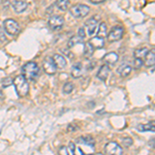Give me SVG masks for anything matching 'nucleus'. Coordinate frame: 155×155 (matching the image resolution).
<instances>
[{
  "label": "nucleus",
  "mask_w": 155,
  "mask_h": 155,
  "mask_svg": "<svg viewBox=\"0 0 155 155\" xmlns=\"http://www.w3.org/2000/svg\"><path fill=\"white\" fill-rule=\"evenodd\" d=\"M22 76H23L25 79L28 81H33V80L36 79V77L38 76L39 74V67L37 65V63L31 61L28 62V63L24 64L23 67H22Z\"/></svg>",
  "instance_id": "f257e3e1"
},
{
  "label": "nucleus",
  "mask_w": 155,
  "mask_h": 155,
  "mask_svg": "<svg viewBox=\"0 0 155 155\" xmlns=\"http://www.w3.org/2000/svg\"><path fill=\"white\" fill-rule=\"evenodd\" d=\"M14 84L15 88H16V91L18 93L19 96H26L28 95L29 93V84L28 81H27L25 78L20 74V76H17L14 79Z\"/></svg>",
  "instance_id": "f03ea898"
},
{
  "label": "nucleus",
  "mask_w": 155,
  "mask_h": 155,
  "mask_svg": "<svg viewBox=\"0 0 155 155\" xmlns=\"http://www.w3.org/2000/svg\"><path fill=\"white\" fill-rule=\"evenodd\" d=\"M90 12V6L86 4H76L71 8V14L74 18H84Z\"/></svg>",
  "instance_id": "7ed1b4c3"
},
{
  "label": "nucleus",
  "mask_w": 155,
  "mask_h": 155,
  "mask_svg": "<svg viewBox=\"0 0 155 155\" xmlns=\"http://www.w3.org/2000/svg\"><path fill=\"white\" fill-rule=\"evenodd\" d=\"M3 28L9 35H17L20 32L19 24L14 19H6L3 22Z\"/></svg>",
  "instance_id": "20e7f679"
},
{
  "label": "nucleus",
  "mask_w": 155,
  "mask_h": 155,
  "mask_svg": "<svg viewBox=\"0 0 155 155\" xmlns=\"http://www.w3.org/2000/svg\"><path fill=\"white\" fill-rule=\"evenodd\" d=\"M123 34H124V30L121 26H115L111 29V31L107 34V41L110 42L120 41V39L123 37Z\"/></svg>",
  "instance_id": "39448f33"
},
{
  "label": "nucleus",
  "mask_w": 155,
  "mask_h": 155,
  "mask_svg": "<svg viewBox=\"0 0 155 155\" xmlns=\"http://www.w3.org/2000/svg\"><path fill=\"white\" fill-rule=\"evenodd\" d=\"M104 152L107 155H123V150L121 146L116 142H110L104 146Z\"/></svg>",
  "instance_id": "423d86ee"
},
{
  "label": "nucleus",
  "mask_w": 155,
  "mask_h": 155,
  "mask_svg": "<svg viewBox=\"0 0 155 155\" xmlns=\"http://www.w3.org/2000/svg\"><path fill=\"white\" fill-rule=\"evenodd\" d=\"M42 67H44V71L48 74H54L57 71V66L53 60V57H46L42 62Z\"/></svg>",
  "instance_id": "0eeeda50"
},
{
  "label": "nucleus",
  "mask_w": 155,
  "mask_h": 155,
  "mask_svg": "<svg viewBox=\"0 0 155 155\" xmlns=\"http://www.w3.org/2000/svg\"><path fill=\"white\" fill-rule=\"evenodd\" d=\"M63 24H64L63 17L58 16V15L52 16L49 20V26L52 30H60L63 27Z\"/></svg>",
  "instance_id": "6e6552de"
},
{
  "label": "nucleus",
  "mask_w": 155,
  "mask_h": 155,
  "mask_svg": "<svg viewBox=\"0 0 155 155\" xmlns=\"http://www.w3.org/2000/svg\"><path fill=\"white\" fill-rule=\"evenodd\" d=\"M118 59H119L118 54L115 53V52L107 53L102 57V61H104L107 65H114V64H116V62L118 61Z\"/></svg>",
  "instance_id": "1a4fd4ad"
},
{
  "label": "nucleus",
  "mask_w": 155,
  "mask_h": 155,
  "mask_svg": "<svg viewBox=\"0 0 155 155\" xmlns=\"http://www.w3.org/2000/svg\"><path fill=\"white\" fill-rule=\"evenodd\" d=\"M85 26L87 27V31H88V35L89 36H93L94 33L96 32L97 29V20L95 18H90L89 20H87Z\"/></svg>",
  "instance_id": "9d476101"
},
{
  "label": "nucleus",
  "mask_w": 155,
  "mask_h": 155,
  "mask_svg": "<svg viewBox=\"0 0 155 155\" xmlns=\"http://www.w3.org/2000/svg\"><path fill=\"white\" fill-rule=\"evenodd\" d=\"M27 6H28L27 0H14L12 2V7L17 14H21V12H25Z\"/></svg>",
  "instance_id": "9b49d317"
},
{
  "label": "nucleus",
  "mask_w": 155,
  "mask_h": 155,
  "mask_svg": "<svg viewBox=\"0 0 155 155\" xmlns=\"http://www.w3.org/2000/svg\"><path fill=\"white\" fill-rule=\"evenodd\" d=\"M110 74H111V69H110V66L104 64V65H101V68H99L98 72H97V78L101 81L106 82L109 78Z\"/></svg>",
  "instance_id": "f8f14e48"
},
{
  "label": "nucleus",
  "mask_w": 155,
  "mask_h": 155,
  "mask_svg": "<svg viewBox=\"0 0 155 155\" xmlns=\"http://www.w3.org/2000/svg\"><path fill=\"white\" fill-rule=\"evenodd\" d=\"M131 71H132V67H131L130 64L123 63V64H121V65L118 67V69H117L116 72L119 74V76L125 78V77H127V76H129V74H130Z\"/></svg>",
  "instance_id": "ddd939ff"
},
{
  "label": "nucleus",
  "mask_w": 155,
  "mask_h": 155,
  "mask_svg": "<svg viewBox=\"0 0 155 155\" xmlns=\"http://www.w3.org/2000/svg\"><path fill=\"white\" fill-rule=\"evenodd\" d=\"M83 74V64L81 62H76L71 67V76L74 79H79Z\"/></svg>",
  "instance_id": "4468645a"
},
{
  "label": "nucleus",
  "mask_w": 155,
  "mask_h": 155,
  "mask_svg": "<svg viewBox=\"0 0 155 155\" xmlns=\"http://www.w3.org/2000/svg\"><path fill=\"white\" fill-rule=\"evenodd\" d=\"M77 143L84 144L90 147H94L95 141H94V139L91 136H83V137H80L79 139H77Z\"/></svg>",
  "instance_id": "2eb2a0df"
},
{
  "label": "nucleus",
  "mask_w": 155,
  "mask_h": 155,
  "mask_svg": "<svg viewBox=\"0 0 155 155\" xmlns=\"http://www.w3.org/2000/svg\"><path fill=\"white\" fill-rule=\"evenodd\" d=\"M145 58V61H144V64L146 66H153L154 63H155V53H154V50L152 51H148V53L146 54V56L144 57Z\"/></svg>",
  "instance_id": "dca6fc26"
},
{
  "label": "nucleus",
  "mask_w": 155,
  "mask_h": 155,
  "mask_svg": "<svg viewBox=\"0 0 155 155\" xmlns=\"http://www.w3.org/2000/svg\"><path fill=\"white\" fill-rule=\"evenodd\" d=\"M53 60L55 61V64H56L57 67L63 68V67L66 65V59L64 58V56H62L61 54H55L53 56Z\"/></svg>",
  "instance_id": "f3484780"
},
{
  "label": "nucleus",
  "mask_w": 155,
  "mask_h": 155,
  "mask_svg": "<svg viewBox=\"0 0 155 155\" xmlns=\"http://www.w3.org/2000/svg\"><path fill=\"white\" fill-rule=\"evenodd\" d=\"M93 53H94V48L93 46L91 45V42L88 41L85 44V47H84V56L86 59H90L92 56H93Z\"/></svg>",
  "instance_id": "a211bd4d"
},
{
  "label": "nucleus",
  "mask_w": 155,
  "mask_h": 155,
  "mask_svg": "<svg viewBox=\"0 0 155 155\" xmlns=\"http://www.w3.org/2000/svg\"><path fill=\"white\" fill-rule=\"evenodd\" d=\"M91 45L93 46L94 49H101L104 47V38H101V37L95 36L93 38H91Z\"/></svg>",
  "instance_id": "6ab92c4d"
},
{
  "label": "nucleus",
  "mask_w": 155,
  "mask_h": 155,
  "mask_svg": "<svg viewBox=\"0 0 155 155\" xmlns=\"http://www.w3.org/2000/svg\"><path fill=\"white\" fill-rule=\"evenodd\" d=\"M137 129L139 131H154V122L148 124H140L137 125Z\"/></svg>",
  "instance_id": "aec40b11"
},
{
  "label": "nucleus",
  "mask_w": 155,
  "mask_h": 155,
  "mask_svg": "<svg viewBox=\"0 0 155 155\" xmlns=\"http://www.w3.org/2000/svg\"><path fill=\"white\" fill-rule=\"evenodd\" d=\"M148 51H149V49L148 48H140V49H137L136 51H134V58H141V59H143L145 56H146V54L148 53Z\"/></svg>",
  "instance_id": "412c9836"
},
{
  "label": "nucleus",
  "mask_w": 155,
  "mask_h": 155,
  "mask_svg": "<svg viewBox=\"0 0 155 155\" xmlns=\"http://www.w3.org/2000/svg\"><path fill=\"white\" fill-rule=\"evenodd\" d=\"M83 41H84V39H82L80 36L74 35L69 38L68 42H67V47H68V48H72L74 46H76L78 44H81V42H83Z\"/></svg>",
  "instance_id": "4be33fe9"
},
{
  "label": "nucleus",
  "mask_w": 155,
  "mask_h": 155,
  "mask_svg": "<svg viewBox=\"0 0 155 155\" xmlns=\"http://www.w3.org/2000/svg\"><path fill=\"white\" fill-rule=\"evenodd\" d=\"M107 24L104 22H101L98 26V31H97V36L101 37V38H104L107 36Z\"/></svg>",
  "instance_id": "5701e85b"
},
{
  "label": "nucleus",
  "mask_w": 155,
  "mask_h": 155,
  "mask_svg": "<svg viewBox=\"0 0 155 155\" xmlns=\"http://www.w3.org/2000/svg\"><path fill=\"white\" fill-rule=\"evenodd\" d=\"M69 1H71V0H57L56 5L59 9H61V11H66L67 7H68Z\"/></svg>",
  "instance_id": "b1692460"
},
{
  "label": "nucleus",
  "mask_w": 155,
  "mask_h": 155,
  "mask_svg": "<svg viewBox=\"0 0 155 155\" xmlns=\"http://www.w3.org/2000/svg\"><path fill=\"white\" fill-rule=\"evenodd\" d=\"M74 88V83H71V82H67V83L64 84V86H63V92L65 94H69L72 92Z\"/></svg>",
  "instance_id": "393cba45"
},
{
  "label": "nucleus",
  "mask_w": 155,
  "mask_h": 155,
  "mask_svg": "<svg viewBox=\"0 0 155 155\" xmlns=\"http://www.w3.org/2000/svg\"><path fill=\"white\" fill-rule=\"evenodd\" d=\"M12 82H14V80H12V78H4L1 82V85H2L3 88H7V87L11 86V85L12 84Z\"/></svg>",
  "instance_id": "a878e982"
},
{
  "label": "nucleus",
  "mask_w": 155,
  "mask_h": 155,
  "mask_svg": "<svg viewBox=\"0 0 155 155\" xmlns=\"http://www.w3.org/2000/svg\"><path fill=\"white\" fill-rule=\"evenodd\" d=\"M143 64H144L143 59L134 58V68H136V69H140L142 66H143Z\"/></svg>",
  "instance_id": "bb28decb"
},
{
  "label": "nucleus",
  "mask_w": 155,
  "mask_h": 155,
  "mask_svg": "<svg viewBox=\"0 0 155 155\" xmlns=\"http://www.w3.org/2000/svg\"><path fill=\"white\" fill-rule=\"evenodd\" d=\"M67 152H68V155H76L74 153V150H76V146H74V143H69L68 146L66 147Z\"/></svg>",
  "instance_id": "cd10ccee"
},
{
  "label": "nucleus",
  "mask_w": 155,
  "mask_h": 155,
  "mask_svg": "<svg viewBox=\"0 0 155 155\" xmlns=\"http://www.w3.org/2000/svg\"><path fill=\"white\" fill-rule=\"evenodd\" d=\"M122 144L125 147H130L132 145V140L130 137H124V139H122Z\"/></svg>",
  "instance_id": "c85d7f7f"
},
{
  "label": "nucleus",
  "mask_w": 155,
  "mask_h": 155,
  "mask_svg": "<svg viewBox=\"0 0 155 155\" xmlns=\"http://www.w3.org/2000/svg\"><path fill=\"white\" fill-rule=\"evenodd\" d=\"M61 51L63 52L64 55H66V56L68 57L69 59H72V58H74V54H72L71 51H68V50H67V49H62Z\"/></svg>",
  "instance_id": "c756f323"
},
{
  "label": "nucleus",
  "mask_w": 155,
  "mask_h": 155,
  "mask_svg": "<svg viewBox=\"0 0 155 155\" xmlns=\"http://www.w3.org/2000/svg\"><path fill=\"white\" fill-rule=\"evenodd\" d=\"M78 36H80L82 39H85V37H86V33H85L84 28H80L79 29V31H78Z\"/></svg>",
  "instance_id": "7c9ffc66"
},
{
  "label": "nucleus",
  "mask_w": 155,
  "mask_h": 155,
  "mask_svg": "<svg viewBox=\"0 0 155 155\" xmlns=\"http://www.w3.org/2000/svg\"><path fill=\"white\" fill-rule=\"evenodd\" d=\"M59 154L60 155H68V152H67L66 146H62L61 148L59 149Z\"/></svg>",
  "instance_id": "2f4dec72"
},
{
  "label": "nucleus",
  "mask_w": 155,
  "mask_h": 155,
  "mask_svg": "<svg viewBox=\"0 0 155 155\" xmlns=\"http://www.w3.org/2000/svg\"><path fill=\"white\" fill-rule=\"evenodd\" d=\"M6 41V37H5V34H4V31L3 29L0 27V41Z\"/></svg>",
  "instance_id": "473e14b6"
},
{
  "label": "nucleus",
  "mask_w": 155,
  "mask_h": 155,
  "mask_svg": "<svg viewBox=\"0 0 155 155\" xmlns=\"http://www.w3.org/2000/svg\"><path fill=\"white\" fill-rule=\"evenodd\" d=\"M90 1H91L92 3H94V4H99V3H102V2H104L106 0H90Z\"/></svg>",
  "instance_id": "72a5a7b5"
},
{
  "label": "nucleus",
  "mask_w": 155,
  "mask_h": 155,
  "mask_svg": "<svg viewBox=\"0 0 155 155\" xmlns=\"http://www.w3.org/2000/svg\"><path fill=\"white\" fill-rule=\"evenodd\" d=\"M2 97H3V92L0 90V98H2Z\"/></svg>",
  "instance_id": "f704fd0d"
},
{
  "label": "nucleus",
  "mask_w": 155,
  "mask_h": 155,
  "mask_svg": "<svg viewBox=\"0 0 155 155\" xmlns=\"http://www.w3.org/2000/svg\"><path fill=\"white\" fill-rule=\"evenodd\" d=\"M79 150H80V151H81V152H82V150H81V149H79ZM82 155H86V154H84V153H83V152H82ZM89 155H91V154H89Z\"/></svg>",
  "instance_id": "c9c22d12"
},
{
  "label": "nucleus",
  "mask_w": 155,
  "mask_h": 155,
  "mask_svg": "<svg viewBox=\"0 0 155 155\" xmlns=\"http://www.w3.org/2000/svg\"><path fill=\"white\" fill-rule=\"evenodd\" d=\"M96 155H104V154H101V153H97Z\"/></svg>",
  "instance_id": "e433bc0d"
}]
</instances>
